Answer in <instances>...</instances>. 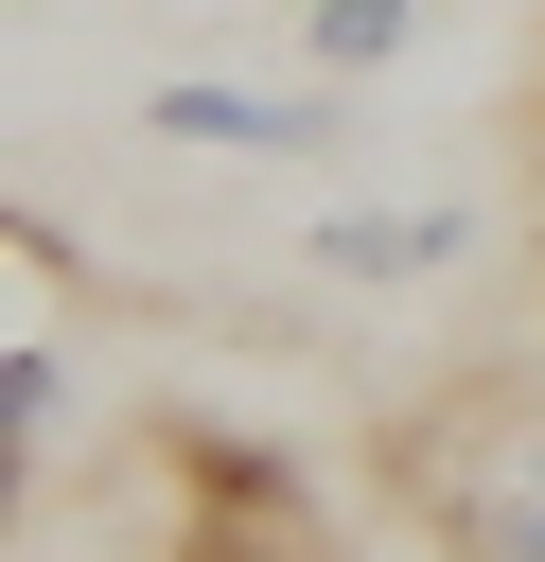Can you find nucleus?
Masks as SVG:
<instances>
[{
  "label": "nucleus",
  "instance_id": "f257e3e1",
  "mask_svg": "<svg viewBox=\"0 0 545 562\" xmlns=\"http://www.w3.org/2000/svg\"><path fill=\"white\" fill-rule=\"evenodd\" d=\"M141 123H158V140H193V158H334V140H352L334 70H316V88H229V70H176Z\"/></svg>",
  "mask_w": 545,
  "mask_h": 562
},
{
  "label": "nucleus",
  "instance_id": "f03ea898",
  "mask_svg": "<svg viewBox=\"0 0 545 562\" xmlns=\"http://www.w3.org/2000/svg\"><path fill=\"white\" fill-rule=\"evenodd\" d=\"M457 246H475V211H457V193H422V211H334V228H316V263H334V281H422V263H457Z\"/></svg>",
  "mask_w": 545,
  "mask_h": 562
},
{
  "label": "nucleus",
  "instance_id": "7ed1b4c3",
  "mask_svg": "<svg viewBox=\"0 0 545 562\" xmlns=\"http://www.w3.org/2000/svg\"><path fill=\"white\" fill-rule=\"evenodd\" d=\"M404 35H422V0H299V70H334V88L387 70Z\"/></svg>",
  "mask_w": 545,
  "mask_h": 562
},
{
  "label": "nucleus",
  "instance_id": "20e7f679",
  "mask_svg": "<svg viewBox=\"0 0 545 562\" xmlns=\"http://www.w3.org/2000/svg\"><path fill=\"white\" fill-rule=\"evenodd\" d=\"M457 544L475 562H545V492H457Z\"/></svg>",
  "mask_w": 545,
  "mask_h": 562
},
{
  "label": "nucleus",
  "instance_id": "39448f33",
  "mask_svg": "<svg viewBox=\"0 0 545 562\" xmlns=\"http://www.w3.org/2000/svg\"><path fill=\"white\" fill-rule=\"evenodd\" d=\"M53 457V334H18V474Z\"/></svg>",
  "mask_w": 545,
  "mask_h": 562
}]
</instances>
